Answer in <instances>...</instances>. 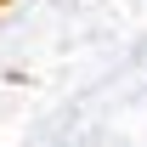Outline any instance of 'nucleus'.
<instances>
[]
</instances>
